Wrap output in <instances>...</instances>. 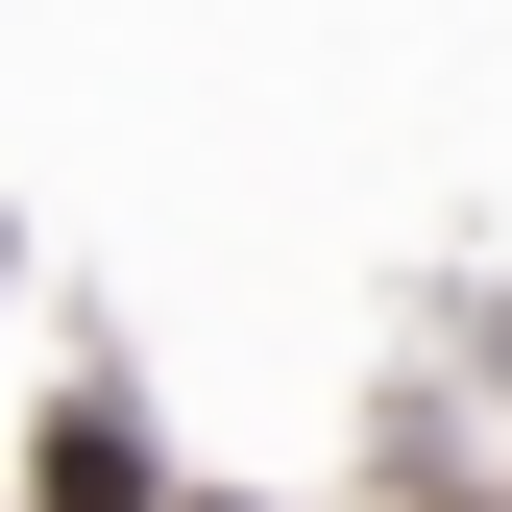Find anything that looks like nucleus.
Instances as JSON below:
<instances>
[{
	"label": "nucleus",
	"instance_id": "1",
	"mask_svg": "<svg viewBox=\"0 0 512 512\" xmlns=\"http://www.w3.org/2000/svg\"><path fill=\"white\" fill-rule=\"evenodd\" d=\"M49 512H147V464H122V415H49Z\"/></svg>",
	"mask_w": 512,
	"mask_h": 512
}]
</instances>
